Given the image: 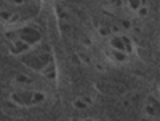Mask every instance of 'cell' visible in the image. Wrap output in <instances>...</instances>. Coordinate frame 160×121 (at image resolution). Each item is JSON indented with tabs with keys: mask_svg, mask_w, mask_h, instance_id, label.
<instances>
[{
	"mask_svg": "<svg viewBox=\"0 0 160 121\" xmlns=\"http://www.w3.org/2000/svg\"><path fill=\"white\" fill-rule=\"evenodd\" d=\"M42 75L48 80V81H55L56 80V64H55V61L45 67V70L42 72Z\"/></svg>",
	"mask_w": 160,
	"mask_h": 121,
	"instance_id": "obj_6",
	"label": "cell"
},
{
	"mask_svg": "<svg viewBox=\"0 0 160 121\" xmlns=\"http://www.w3.org/2000/svg\"><path fill=\"white\" fill-rule=\"evenodd\" d=\"M142 121H157V119H152V118H144Z\"/></svg>",
	"mask_w": 160,
	"mask_h": 121,
	"instance_id": "obj_14",
	"label": "cell"
},
{
	"mask_svg": "<svg viewBox=\"0 0 160 121\" xmlns=\"http://www.w3.org/2000/svg\"><path fill=\"white\" fill-rule=\"evenodd\" d=\"M108 5H111L112 8H120L122 7V0H109Z\"/></svg>",
	"mask_w": 160,
	"mask_h": 121,
	"instance_id": "obj_12",
	"label": "cell"
},
{
	"mask_svg": "<svg viewBox=\"0 0 160 121\" xmlns=\"http://www.w3.org/2000/svg\"><path fill=\"white\" fill-rule=\"evenodd\" d=\"M127 3H128V8H130L131 11L136 13L139 8H142V7L148 5V0H127Z\"/></svg>",
	"mask_w": 160,
	"mask_h": 121,
	"instance_id": "obj_8",
	"label": "cell"
},
{
	"mask_svg": "<svg viewBox=\"0 0 160 121\" xmlns=\"http://www.w3.org/2000/svg\"><path fill=\"white\" fill-rule=\"evenodd\" d=\"M136 15H138L139 18H146V16H148V15H149V7H148V5H146V7H142V8H139V10L136 11Z\"/></svg>",
	"mask_w": 160,
	"mask_h": 121,
	"instance_id": "obj_10",
	"label": "cell"
},
{
	"mask_svg": "<svg viewBox=\"0 0 160 121\" xmlns=\"http://www.w3.org/2000/svg\"><path fill=\"white\" fill-rule=\"evenodd\" d=\"M83 121H96V119H95V118H85Z\"/></svg>",
	"mask_w": 160,
	"mask_h": 121,
	"instance_id": "obj_13",
	"label": "cell"
},
{
	"mask_svg": "<svg viewBox=\"0 0 160 121\" xmlns=\"http://www.w3.org/2000/svg\"><path fill=\"white\" fill-rule=\"evenodd\" d=\"M13 99H15V102L21 107H35V105H40L42 102H45L47 96L42 91L26 89V91L13 94Z\"/></svg>",
	"mask_w": 160,
	"mask_h": 121,
	"instance_id": "obj_2",
	"label": "cell"
},
{
	"mask_svg": "<svg viewBox=\"0 0 160 121\" xmlns=\"http://www.w3.org/2000/svg\"><path fill=\"white\" fill-rule=\"evenodd\" d=\"M15 81H18L19 85H22V86H28L31 81H32V80L29 78V77H26V75H19L16 80H15Z\"/></svg>",
	"mask_w": 160,
	"mask_h": 121,
	"instance_id": "obj_9",
	"label": "cell"
},
{
	"mask_svg": "<svg viewBox=\"0 0 160 121\" xmlns=\"http://www.w3.org/2000/svg\"><path fill=\"white\" fill-rule=\"evenodd\" d=\"M109 48L115 49V51L127 53L128 56L133 53V43H131V40L125 34H114L111 37V40H109Z\"/></svg>",
	"mask_w": 160,
	"mask_h": 121,
	"instance_id": "obj_3",
	"label": "cell"
},
{
	"mask_svg": "<svg viewBox=\"0 0 160 121\" xmlns=\"http://www.w3.org/2000/svg\"><path fill=\"white\" fill-rule=\"evenodd\" d=\"M158 92H160V85H158Z\"/></svg>",
	"mask_w": 160,
	"mask_h": 121,
	"instance_id": "obj_16",
	"label": "cell"
},
{
	"mask_svg": "<svg viewBox=\"0 0 160 121\" xmlns=\"http://www.w3.org/2000/svg\"><path fill=\"white\" fill-rule=\"evenodd\" d=\"M90 104H91V99H90V97H83V96H80V97H77V99L74 100V107H75V109H78V110L88 109Z\"/></svg>",
	"mask_w": 160,
	"mask_h": 121,
	"instance_id": "obj_7",
	"label": "cell"
},
{
	"mask_svg": "<svg viewBox=\"0 0 160 121\" xmlns=\"http://www.w3.org/2000/svg\"><path fill=\"white\" fill-rule=\"evenodd\" d=\"M98 30H99L101 35H109V34H111V27H109V26H104V24L99 26V29H98Z\"/></svg>",
	"mask_w": 160,
	"mask_h": 121,
	"instance_id": "obj_11",
	"label": "cell"
},
{
	"mask_svg": "<svg viewBox=\"0 0 160 121\" xmlns=\"http://www.w3.org/2000/svg\"><path fill=\"white\" fill-rule=\"evenodd\" d=\"M108 56L111 61H114L115 64H125L130 61V56L127 53H122V51H115V49H108Z\"/></svg>",
	"mask_w": 160,
	"mask_h": 121,
	"instance_id": "obj_5",
	"label": "cell"
},
{
	"mask_svg": "<svg viewBox=\"0 0 160 121\" xmlns=\"http://www.w3.org/2000/svg\"><path fill=\"white\" fill-rule=\"evenodd\" d=\"M71 121H83V119H80V118H72Z\"/></svg>",
	"mask_w": 160,
	"mask_h": 121,
	"instance_id": "obj_15",
	"label": "cell"
},
{
	"mask_svg": "<svg viewBox=\"0 0 160 121\" xmlns=\"http://www.w3.org/2000/svg\"><path fill=\"white\" fill-rule=\"evenodd\" d=\"M144 115L146 118H152L160 121V102L154 96H148L144 100Z\"/></svg>",
	"mask_w": 160,
	"mask_h": 121,
	"instance_id": "obj_4",
	"label": "cell"
},
{
	"mask_svg": "<svg viewBox=\"0 0 160 121\" xmlns=\"http://www.w3.org/2000/svg\"><path fill=\"white\" fill-rule=\"evenodd\" d=\"M22 61L31 70H34L37 73H42L45 70V67L48 64H51L55 59H53V54H51L50 48H37L35 53H32V54L28 56V58H24Z\"/></svg>",
	"mask_w": 160,
	"mask_h": 121,
	"instance_id": "obj_1",
	"label": "cell"
}]
</instances>
